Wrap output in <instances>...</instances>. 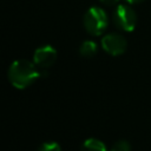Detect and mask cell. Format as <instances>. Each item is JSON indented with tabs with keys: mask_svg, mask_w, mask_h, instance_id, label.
Masks as SVG:
<instances>
[{
	"mask_svg": "<svg viewBox=\"0 0 151 151\" xmlns=\"http://www.w3.org/2000/svg\"><path fill=\"white\" fill-rule=\"evenodd\" d=\"M7 74L9 83L15 88L24 90L31 86L41 76V72L34 63L27 59H18L11 64Z\"/></svg>",
	"mask_w": 151,
	"mask_h": 151,
	"instance_id": "obj_1",
	"label": "cell"
},
{
	"mask_svg": "<svg viewBox=\"0 0 151 151\" xmlns=\"http://www.w3.org/2000/svg\"><path fill=\"white\" fill-rule=\"evenodd\" d=\"M84 27L91 35H100L109 26V17L106 12L98 6H93L86 11L83 19Z\"/></svg>",
	"mask_w": 151,
	"mask_h": 151,
	"instance_id": "obj_2",
	"label": "cell"
},
{
	"mask_svg": "<svg viewBox=\"0 0 151 151\" xmlns=\"http://www.w3.org/2000/svg\"><path fill=\"white\" fill-rule=\"evenodd\" d=\"M113 22L116 27L124 32H132L137 25V14L129 5H117L113 12Z\"/></svg>",
	"mask_w": 151,
	"mask_h": 151,
	"instance_id": "obj_3",
	"label": "cell"
},
{
	"mask_svg": "<svg viewBox=\"0 0 151 151\" xmlns=\"http://www.w3.org/2000/svg\"><path fill=\"white\" fill-rule=\"evenodd\" d=\"M101 47L106 53L117 57L126 51L127 41L125 37L119 33H107L101 38Z\"/></svg>",
	"mask_w": 151,
	"mask_h": 151,
	"instance_id": "obj_4",
	"label": "cell"
},
{
	"mask_svg": "<svg viewBox=\"0 0 151 151\" xmlns=\"http://www.w3.org/2000/svg\"><path fill=\"white\" fill-rule=\"evenodd\" d=\"M55 60H57V51L51 45L40 46L34 51L33 63L41 68H47L52 66Z\"/></svg>",
	"mask_w": 151,
	"mask_h": 151,
	"instance_id": "obj_5",
	"label": "cell"
},
{
	"mask_svg": "<svg viewBox=\"0 0 151 151\" xmlns=\"http://www.w3.org/2000/svg\"><path fill=\"white\" fill-rule=\"evenodd\" d=\"M80 151H107V149L101 140L97 138H88L83 143Z\"/></svg>",
	"mask_w": 151,
	"mask_h": 151,
	"instance_id": "obj_6",
	"label": "cell"
},
{
	"mask_svg": "<svg viewBox=\"0 0 151 151\" xmlns=\"http://www.w3.org/2000/svg\"><path fill=\"white\" fill-rule=\"evenodd\" d=\"M97 51H98V46L92 40H85L79 46V53L81 57L85 58H92L93 55H96Z\"/></svg>",
	"mask_w": 151,
	"mask_h": 151,
	"instance_id": "obj_7",
	"label": "cell"
},
{
	"mask_svg": "<svg viewBox=\"0 0 151 151\" xmlns=\"http://www.w3.org/2000/svg\"><path fill=\"white\" fill-rule=\"evenodd\" d=\"M111 151H131V145L127 140L120 139V140H117L112 145Z\"/></svg>",
	"mask_w": 151,
	"mask_h": 151,
	"instance_id": "obj_8",
	"label": "cell"
},
{
	"mask_svg": "<svg viewBox=\"0 0 151 151\" xmlns=\"http://www.w3.org/2000/svg\"><path fill=\"white\" fill-rule=\"evenodd\" d=\"M38 151H61L60 145L57 142H45L44 144L40 145Z\"/></svg>",
	"mask_w": 151,
	"mask_h": 151,
	"instance_id": "obj_9",
	"label": "cell"
},
{
	"mask_svg": "<svg viewBox=\"0 0 151 151\" xmlns=\"http://www.w3.org/2000/svg\"><path fill=\"white\" fill-rule=\"evenodd\" d=\"M103 5H105V6H110V7H112V6H117L118 5V2H119V0H99Z\"/></svg>",
	"mask_w": 151,
	"mask_h": 151,
	"instance_id": "obj_10",
	"label": "cell"
},
{
	"mask_svg": "<svg viewBox=\"0 0 151 151\" xmlns=\"http://www.w3.org/2000/svg\"><path fill=\"white\" fill-rule=\"evenodd\" d=\"M143 1H145V0H126V2L130 5H137V4H140Z\"/></svg>",
	"mask_w": 151,
	"mask_h": 151,
	"instance_id": "obj_11",
	"label": "cell"
}]
</instances>
